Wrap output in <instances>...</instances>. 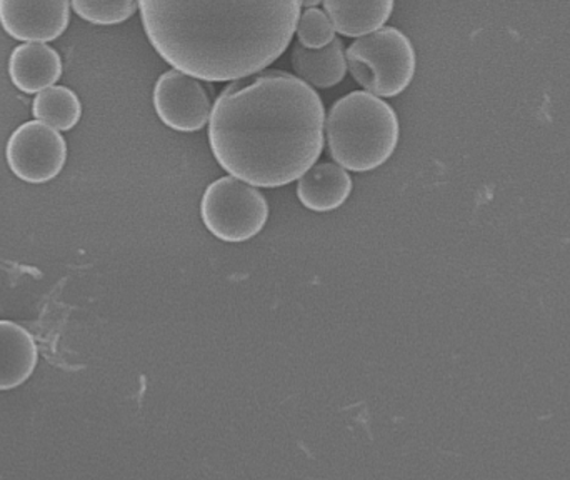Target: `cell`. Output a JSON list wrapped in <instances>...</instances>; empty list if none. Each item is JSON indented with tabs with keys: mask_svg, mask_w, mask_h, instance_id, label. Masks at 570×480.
Returning a JSON list of instances; mask_svg holds the SVG:
<instances>
[{
	"mask_svg": "<svg viewBox=\"0 0 570 480\" xmlns=\"http://www.w3.org/2000/svg\"><path fill=\"white\" fill-rule=\"evenodd\" d=\"M324 2V0H302V7L305 9H312V7H317L318 3Z\"/></svg>",
	"mask_w": 570,
	"mask_h": 480,
	"instance_id": "17",
	"label": "cell"
},
{
	"mask_svg": "<svg viewBox=\"0 0 570 480\" xmlns=\"http://www.w3.org/2000/svg\"><path fill=\"white\" fill-rule=\"evenodd\" d=\"M321 96L297 76L263 70L233 80L217 97L209 144L217 164L263 189L297 180L324 150Z\"/></svg>",
	"mask_w": 570,
	"mask_h": 480,
	"instance_id": "1",
	"label": "cell"
},
{
	"mask_svg": "<svg viewBox=\"0 0 570 480\" xmlns=\"http://www.w3.org/2000/svg\"><path fill=\"white\" fill-rule=\"evenodd\" d=\"M6 160L17 179L50 183L66 167L67 143L53 127L30 120L17 127L7 140Z\"/></svg>",
	"mask_w": 570,
	"mask_h": 480,
	"instance_id": "6",
	"label": "cell"
},
{
	"mask_svg": "<svg viewBox=\"0 0 570 480\" xmlns=\"http://www.w3.org/2000/svg\"><path fill=\"white\" fill-rule=\"evenodd\" d=\"M153 102L160 123L176 133H199L213 114L209 89L196 77L177 69L160 74Z\"/></svg>",
	"mask_w": 570,
	"mask_h": 480,
	"instance_id": "7",
	"label": "cell"
},
{
	"mask_svg": "<svg viewBox=\"0 0 570 480\" xmlns=\"http://www.w3.org/2000/svg\"><path fill=\"white\" fill-rule=\"evenodd\" d=\"M325 130L332 160L357 174L384 166L394 156L401 133L395 110L367 90H354L334 102Z\"/></svg>",
	"mask_w": 570,
	"mask_h": 480,
	"instance_id": "3",
	"label": "cell"
},
{
	"mask_svg": "<svg viewBox=\"0 0 570 480\" xmlns=\"http://www.w3.org/2000/svg\"><path fill=\"white\" fill-rule=\"evenodd\" d=\"M291 63L298 79L317 89H331L344 80L347 74L344 42L332 40L321 49H307L295 43L292 47Z\"/></svg>",
	"mask_w": 570,
	"mask_h": 480,
	"instance_id": "12",
	"label": "cell"
},
{
	"mask_svg": "<svg viewBox=\"0 0 570 480\" xmlns=\"http://www.w3.org/2000/svg\"><path fill=\"white\" fill-rule=\"evenodd\" d=\"M352 77L377 97H397L414 79L417 57L402 30L382 27L357 37L345 50Z\"/></svg>",
	"mask_w": 570,
	"mask_h": 480,
	"instance_id": "4",
	"label": "cell"
},
{
	"mask_svg": "<svg viewBox=\"0 0 570 480\" xmlns=\"http://www.w3.org/2000/svg\"><path fill=\"white\" fill-rule=\"evenodd\" d=\"M32 116L53 129L67 133L79 124L82 104L69 87L52 86L37 94L32 102Z\"/></svg>",
	"mask_w": 570,
	"mask_h": 480,
	"instance_id": "14",
	"label": "cell"
},
{
	"mask_svg": "<svg viewBox=\"0 0 570 480\" xmlns=\"http://www.w3.org/2000/svg\"><path fill=\"white\" fill-rule=\"evenodd\" d=\"M352 177L335 163L317 164L297 179V197L312 213H334L352 194Z\"/></svg>",
	"mask_w": 570,
	"mask_h": 480,
	"instance_id": "10",
	"label": "cell"
},
{
	"mask_svg": "<svg viewBox=\"0 0 570 480\" xmlns=\"http://www.w3.org/2000/svg\"><path fill=\"white\" fill-rule=\"evenodd\" d=\"M322 3L335 32L362 37L384 27L394 12L395 0H324Z\"/></svg>",
	"mask_w": 570,
	"mask_h": 480,
	"instance_id": "13",
	"label": "cell"
},
{
	"mask_svg": "<svg viewBox=\"0 0 570 480\" xmlns=\"http://www.w3.org/2000/svg\"><path fill=\"white\" fill-rule=\"evenodd\" d=\"M39 362L32 334L16 322L0 321V391H12L29 381Z\"/></svg>",
	"mask_w": 570,
	"mask_h": 480,
	"instance_id": "11",
	"label": "cell"
},
{
	"mask_svg": "<svg viewBox=\"0 0 570 480\" xmlns=\"http://www.w3.org/2000/svg\"><path fill=\"white\" fill-rule=\"evenodd\" d=\"M62 76V59L42 42H23L9 57V77L23 94H39Z\"/></svg>",
	"mask_w": 570,
	"mask_h": 480,
	"instance_id": "9",
	"label": "cell"
},
{
	"mask_svg": "<svg viewBox=\"0 0 570 480\" xmlns=\"http://www.w3.org/2000/svg\"><path fill=\"white\" fill-rule=\"evenodd\" d=\"M70 22V0H0V26L22 42L59 39Z\"/></svg>",
	"mask_w": 570,
	"mask_h": 480,
	"instance_id": "8",
	"label": "cell"
},
{
	"mask_svg": "<svg viewBox=\"0 0 570 480\" xmlns=\"http://www.w3.org/2000/svg\"><path fill=\"white\" fill-rule=\"evenodd\" d=\"M73 12L94 26H117L137 12L139 0H70Z\"/></svg>",
	"mask_w": 570,
	"mask_h": 480,
	"instance_id": "15",
	"label": "cell"
},
{
	"mask_svg": "<svg viewBox=\"0 0 570 480\" xmlns=\"http://www.w3.org/2000/svg\"><path fill=\"white\" fill-rule=\"evenodd\" d=\"M302 0H139L150 46L207 82L263 72L291 46Z\"/></svg>",
	"mask_w": 570,
	"mask_h": 480,
	"instance_id": "2",
	"label": "cell"
},
{
	"mask_svg": "<svg viewBox=\"0 0 570 480\" xmlns=\"http://www.w3.org/2000/svg\"><path fill=\"white\" fill-rule=\"evenodd\" d=\"M295 33H297L298 43L307 49H321L335 39V29L327 13L315 7L305 9L301 13Z\"/></svg>",
	"mask_w": 570,
	"mask_h": 480,
	"instance_id": "16",
	"label": "cell"
},
{
	"mask_svg": "<svg viewBox=\"0 0 570 480\" xmlns=\"http://www.w3.org/2000/svg\"><path fill=\"white\" fill-rule=\"evenodd\" d=\"M200 219L216 239L243 244L263 233L269 221V204L250 184L233 176L220 177L204 193Z\"/></svg>",
	"mask_w": 570,
	"mask_h": 480,
	"instance_id": "5",
	"label": "cell"
}]
</instances>
